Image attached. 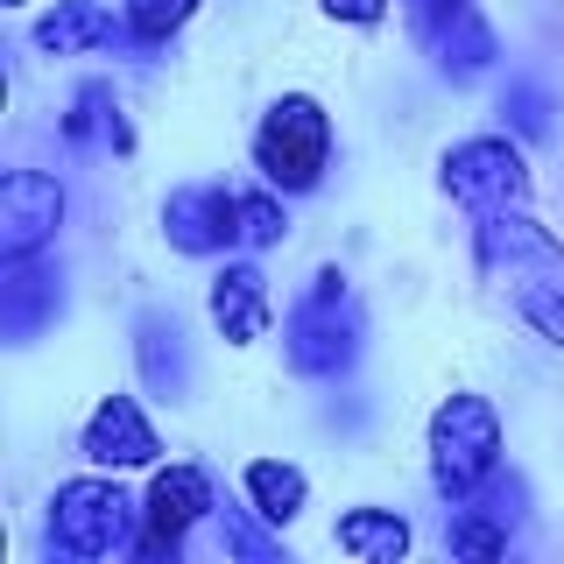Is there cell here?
Returning <instances> with one entry per match:
<instances>
[{"label":"cell","mask_w":564,"mask_h":564,"mask_svg":"<svg viewBox=\"0 0 564 564\" xmlns=\"http://www.w3.org/2000/svg\"><path fill=\"white\" fill-rule=\"evenodd\" d=\"M473 254H480L487 282H501L522 325L564 346V240L551 226H536L529 212H487L473 226Z\"/></svg>","instance_id":"cell-1"},{"label":"cell","mask_w":564,"mask_h":564,"mask_svg":"<svg viewBox=\"0 0 564 564\" xmlns=\"http://www.w3.org/2000/svg\"><path fill=\"white\" fill-rule=\"evenodd\" d=\"M367 352V304L352 296L339 261H325L282 317V360L296 381H346Z\"/></svg>","instance_id":"cell-2"},{"label":"cell","mask_w":564,"mask_h":564,"mask_svg":"<svg viewBox=\"0 0 564 564\" xmlns=\"http://www.w3.org/2000/svg\"><path fill=\"white\" fill-rule=\"evenodd\" d=\"M141 536V501L120 487V473H78V480H57L43 516V551L64 564H99V557H128Z\"/></svg>","instance_id":"cell-3"},{"label":"cell","mask_w":564,"mask_h":564,"mask_svg":"<svg viewBox=\"0 0 564 564\" xmlns=\"http://www.w3.org/2000/svg\"><path fill=\"white\" fill-rule=\"evenodd\" d=\"M423 452H431L437 501H445V508L473 501V494H480L494 473L508 466L501 410H494L487 395H473V388H452V395L431 410V423H423Z\"/></svg>","instance_id":"cell-4"},{"label":"cell","mask_w":564,"mask_h":564,"mask_svg":"<svg viewBox=\"0 0 564 564\" xmlns=\"http://www.w3.org/2000/svg\"><path fill=\"white\" fill-rule=\"evenodd\" d=\"M247 155H254L261 184H275L282 198H311V191L325 184V170H332V113H325V99L317 93L269 99L261 120H254Z\"/></svg>","instance_id":"cell-5"},{"label":"cell","mask_w":564,"mask_h":564,"mask_svg":"<svg viewBox=\"0 0 564 564\" xmlns=\"http://www.w3.org/2000/svg\"><path fill=\"white\" fill-rule=\"evenodd\" d=\"M437 191H445L452 205H466L473 219H487V212H529L536 170H529L522 141L508 128L501 134H466L437 155Z\"/></svg>","instance_id":"cell-6"},{"label":"cell","mask_w":564,"mask_h":564,"mask_svg":"<svg viewBox=\"0 0 564 564\" xmlns=\"http://www.w3.org/2000/svg\"><path fill=\"white\" fill-rule=\"evenodd\" d=\"M219 516V480L205 466H155L149 494H141V536H134V564H176L184 536L198 522Z\"/></svg>","instance_id":"cell-7"},{"label":"cell","mask_w":564,"mask_h":564,"mask_svg":"<svg viewBox=\"0 0 564 564\" xmlns=\"http://www.w3.org/2000/svg\"><path fill=\"white\" fill-rule=\"evenodd\" d=\"M163 240L191 261H219L247 247L240 234V191L234 184H184L163 198Z\"/></svg>","instance_id":"cell-8"},{"label":"cell","mask_w":564,"mask_h":564,"mask_svg":"<svg viewBox=\"0 0 564 564\" xmlns=\"http://www.w3.org/2000/svg\"><path fill=\"white\" fill-rule=\"evenodd\" d=\"M64 234V184L50 170H8L0 176V261L50 254Z\"/></svg>","instance_id":"cell-9"},{"label":"cell","mask_w":564,"mask_h":564,"mask_svg":"<svg viewBox=\"0 0 564 564\" xmlns=\"http://www.w3.org/2000/svg\"><path fill=\"white\" fill-rule=\"evenodd\" d=\"M78 452L85 466H106V473H141L163 458V437H155L149 410L134 395H99L93 416L78 423Z\"/></svg>","instance_id":"cell-10"},{"label":"cell","mask_w":564,"mask_h":564,"mask_svg":"<svg viewBox=\"0 0 564 564\" xmlns=\"http://www.w3.org/2000/svg\"><path fill=\"white\" fill-rule=\"evenodd\" d=\"M516 522H522V480H516V473H494L473 501H458L452 516H445V551L452 557H473V564L508 557Z\"/></svg>","instance_id":"cell-11"},{"label":"cell","mask_w":564,"mask_h":564,"mask_svg":"<svg viewBox=\"0 0 564 564\" xmlns=\"http://www.w3.org/2000/svg\"><path fill=\"white\" fill-rule=\"evenodd\" d=\"M64 317V269L57 254H22V261H0V332L8 346H29L43 325Z\"/></svg>","instance_id":"cell-12"},{"label":"cell","mask_w":564,"mask_h":564,"mask_svg":"<svg viewBox=\"0 0 564 564\" xmlns=\"http://www.w3.org/2000/svg\"><path fill=\"white\" fill-rule=\"evenodd\" d=\"M29 43L43 50V57H93V50H128V22H120L106 0H57V8L29 29Z\"/></svg>","instance_id":"cell-13"},{"label":"cell","mask_w":564,"mask_h":564,"mask_svg":"<svg viewBox=\"0 0 564 564\" xmlns=\"http://www.w3.org/2000/svg\"><path fill=\"white\" fill-rule=\"evenodd\" d=\"M134 375L163 402L191 395V339H184V317L176 311H141L134 317Z\"/></svg>","instance_id":"cell-14"},{"label":"cell","mask_w":564,"mask_h":564,"mask_svg":"<svg viewBox=\"0 0 564 564\" xmlns=\"http://www.w3.org/2000/svg\"><path fill=\"white\" fill-rule=\"evenodd\" d=\"M205 311H212V325H219L226 346H254L261 332H269V275H261L254 261L226 254V269L212 275V290H205Z\"/></svg>","instance_id":"cell-15"},{"label":"cell","mask_w":564,"mask_h":564,"mask_svg":"<svg viewBox=\"0 0 564 564\" xmlns=\"http://www.w3.org/2000/svg\"><path fill=\"white\" fill-rule=\"evenodd\" d=\"M57 134H64V149H78V155L85 149H113V155L134 149V128H128V113H120V99H113V85H106V78H85L78 93H70Z\"/></svg>","instance_id":"cell-16"},{"label":"cell","mask_w":564,"mask_h":564,"mask_svg":"<svg viewBox=\"0 0 564 564\" xmlns=\"http://www.w3.org/2000/svg\"><path fill=\"white\" fill-rule=\"evenodd\" d=\"M494 64H501V35H494V22H487L480 8H466V14H458V22L431 43V70H437L445 85H480Z\"/></svg>","instance_id":"cell-17"},{"label":"cell","mask_w":564,"mask_h":564,"mask_svg":"<svg viewBox=\"0 0 564 564\" xmlns=\"http://www.w3.org/2000/svg\"><path fill=\"white\" fill-rule=\"evenodd\" d=\"M240 501L254 508L261 522L290 529V522L311 508V473H304V466H290V458H247V473H240Z\"/></svg>","instance_id":"cell-18"},{"label":"cell","mask_w":564,"mask_h":564,"mask_svg":"<svg viewBox=\"0 0 564 564\" xmlns=\"http://www.w3.org/2000/svg\"><path fill=\"white\" fill-rule=\"evenodd\" d=\"M332 543H339L346 557H360V564H402L410 557V522H402L395 508L360 501V508H346V516L332 522Z\"/></svg>","instance_id":"cell-19"},{"label":"cell","mask_w":564,"mask_h":564,"mask_svg":"<svg viewBox=\"0 0 564 564\" xmlns=\"http://www.w3.org/2000/svg\"><path fill=\"white\" fill-rule=\"evenodd\" d=\"M494 113H501V128L516 134L522 149H536V141L557 134V113H564V106H557V93L536 78V70H516V78L501 85V106H494Z\"/></svg>","instance_id":"cell-20"},{"label":"cell","mask_w":564,"mask_h":564,"mask_svg":"<svg viewBox=\"0 0 564 564\" xmlns=\"http://www.w3.org/2000/svg\"><path fill=\"white\" fill-rule=\"evenodd\" d=\"M205 0H120V22H128V50L134 57H155V50H170L176 35L191 29V14H198Z\"/></svg>","instance_id":"cell-21"},{"label":"cell","mask_w":564,"mask_h":564,"mask_svg":"<svg viewBox=\"0 0 564 564\" xmlns=\"http://www.w3.org/2000/svg\"><path fill=\"white\" fill-rule=\"evenodd\" d=\"M219 551L226 557H254V564H282V529L275 522H261L254 508H226L219 501Z\"/></svg>","instance_id":"cell-22"},{"label":"cell","mask_w":564,"mask_h":564,"mask_svg":"<svg viewBox=\"0 0 564 564\" xmlns=\"http://www.w3.org/2000/svg\"><path fill=\"white\" fill-rule=\"evenodd\" d=\"M240 234H247V247H282L290 240V198L275 184L240 191Z\"/></svg>","instance_id":"cell-23"},{"label":"cell","mask_w":564,"mask_h":564,"mask_svg":"<svg viewBox=\"0 0 564 564\" xmlns=\"http://www.w3.org/2000/svg\"><path fill=\"white\" fill-rule=\"evenodd\" d=\"M466 8H480V0H402V22H410V35H416L423 50H431V43H437V35H445Z\"/></svg>","instance_id":"cell-24"},{"label":"cell","mask_w":564,"mask_h":564,"mask_svg":"<svg viewBox=\"0 0 564 564\" xmlns=\"http://www.w3.org/2000/svg\"><path fill=\"white\" fill-rule=\"evenodd\" d=\"M317 8H325L332 22H346V29H375L388 14V0H317Z\"/></svg>","instance_id":"cell-25"},{"label":"cell","mask_w":564,"mask_h":564,"mask_svg":"<svg viewBox=\"0 0 564 564\" xmlns=\"http://www.w3.org/2000/svg\"><path fill=\"white\" fill-rule=\"evenodd\" d=\"M0 8H29V0H0Z\"/></svg>","instance_id":"cell-26"}]
</instances>
